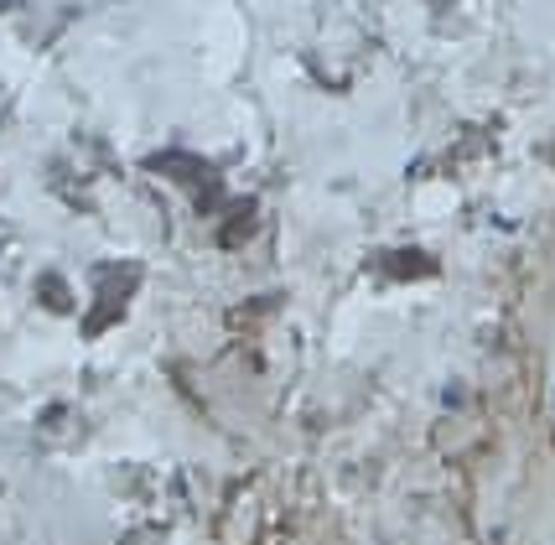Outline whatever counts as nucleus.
Wrapping results in <instances>:
<instances>
[{"mask_svg":"<svg viewBox=\"0 0 555 545\" xmlns=\"http://www.w3.org/2000/svg\"><path fill=\"white\" fill-rule=\"evenodd\" d=\"M551 405H555V395H551Z\"/></svg>","mask_w":555,"mask_h":545,"instance_id":"1","label":"nucleus"}]
</instances>
